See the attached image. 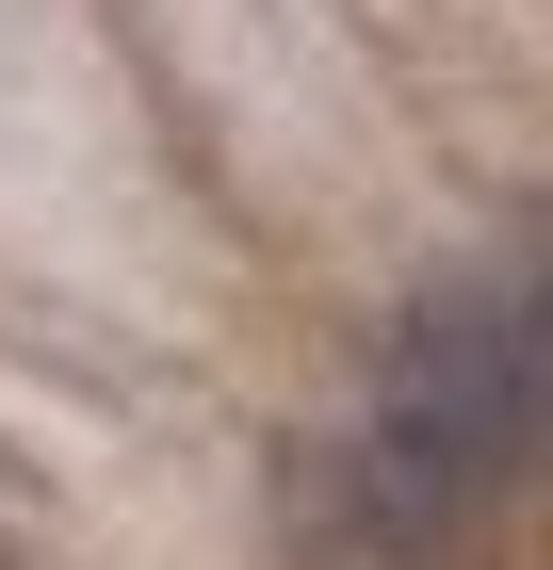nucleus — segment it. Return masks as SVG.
Returning a JSON list of instances; mask_svg holds the SVG:
<instances>
[{
	"mask_svg": "<svg viewBox=\"0 0 553 570\" xmlns=\"http://www.w3.org/2000/svg\"><path fill=\"white\" fill-rule=\"evenodd\" d=\"M294 538H309L326 570H456L472 522L440 505L424 473H391L375 440L342 424V440H309V456H294Z\"/></svg>",
	"mask_w": 553,
	"mask_h": 570,
	"instance_id": "nucleus-2",
	"label": "nucleus"
},
{
	"mask_svg": "<svg viewBox=\"0 0 553 570\" xmlns=\"http://www.w3.org/2000/svg\"><path fill=\"white\" fill-rule=\"evenodd\" d=\"M358 440L391 473H424L456 522H488L505 489L553 473V392H537V343H521L505 277H424L375 326V424Z\"/></svg>",
	"mask_w": 553,
	"mask_h": 570,
	"instance_id": "nucleus-1",
	"label": "nucleus"
}]
</instances>
